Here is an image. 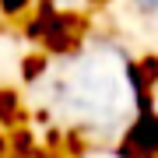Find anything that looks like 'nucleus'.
<instances>
[{
	"mask_svg": "<svg viewBox=\"0 0 158 158\" xmlns=\"http://www.w3.org/2000/svg\"><path fill=\"white\" fill-rule=\"evenodd\" d=\"M39 7V0H0V18L4 21H25Z\"/></svg>",
	"mask_w": 158,
	"mask_h": 158,
	"instance_id": "7ed1b4c3",
	"label": "nucleus"
},
{
	"mask_svg": "<svg viewBox=\"0 0 158 158\" xmlns=\"http://www.w3.org/2000/svg\"><path fill=\"white\" fill-rule=\"evenodd\" d=\"M116 158H158V109L130 116L116 144Z\"/></svg>",
	"mask_w": 158,
	"mask_h": 158,
	"instance_id": "f257e3e1",
	"label": "nucleus"
},
{
	"mask_svg": "<svg viewBox=\"0 0 158 158\" xmlns=\"http://www.w3.org/2000/svg\"><path fill=\"white\" fill-rule=\"evenodd\" d=\"M11 155V137L4 134V127H0V158H7Z\"/></svg>",
	"mask_w": 158,
	"mask_h": 158,
	"instance_id": "39448f33",
	"label": "nucleus"
},
{
	"mask_svg": "<svg viewBox=\"0 0 158 158\" xmlns=\"http://www.w3.org/2000/svg\"><path fill=\"white\" fill-rule=\"evenodd\" d=\"M32 158H60V155H53V151H35Z\"/></svg>",
	"mask_w": 158,
	"mask_h": 158,
	"instance_id": "423d86ee",
	"label": "nucleus"
},
{
	"mask_svg": "<svg viewBox=\"0 0 158 158\" xmlns=\"http://www.w3.org/2000/svg\"><path fill=\"white\" fill-rule=\"evenodd\" d=\"M130 4H134V11L144 14V18H155L158 14V0H130Z\"/></svg>",
	"mask_w": 158,
	"mask_h": 158,
	"instance_id": "20e7f679",
	"label": "nucleus"
},
{
	"mask_svg": "<svg viewBox=\"0 0 158 158\" xmlns=\"http://www.w3.org/2000/svg\"><path fill=\"white\" fill-rule=\"evenodd\" d=\"M25 109H21V98H18L14 88H0V127L4 130H14L21 123Z\"/></svg>",
	"mask_w": 158,
	"mask_h": 158,
	"instance_id": "f03ea898",
	"label": "nucleus"
}]
</instances>
